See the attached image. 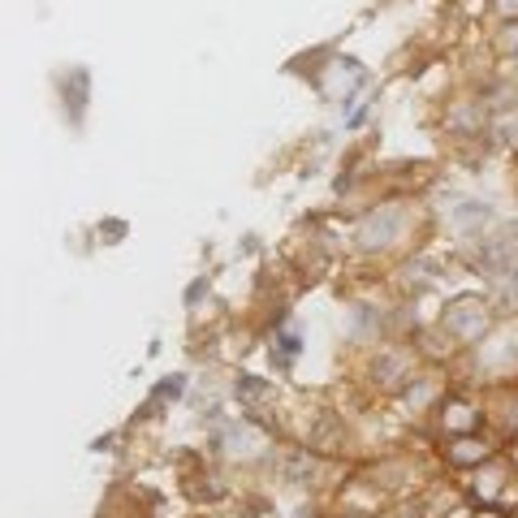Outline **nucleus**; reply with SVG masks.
Masks as SVG:
<instances>
[{
    "label": "nucleus",
    "mask_w": 518,
    "mask_h": 518,
    "mask_svg": "<svg viewBox=\"0 0 518 518\" xmlns=\"http://www.w3.org/2000/svg\"><path fill=\"white\" fill-rule=\"evenodd\" d=\"M484 454H488V449L480 441H454V445H449V458H454L458 467H467V462H484Z\"/></svg>",
    "instance_id": "f257e3e1"
},
{
    "label": "nucleus",
    "mask_w": 518,
    "mask_h": 518,
    "mask_svg": "<svg viewBox=\"0 0 518 518\" xmlns=\"http://www.w3.org/2000/svg\"><path fill=\"white\" fill-rule=\"evenodd\" d=\"M510 462H514V467H518V441L510 445Z\"/></svg>",
    "instance_id": "f03ea898"
}]
</instances>
